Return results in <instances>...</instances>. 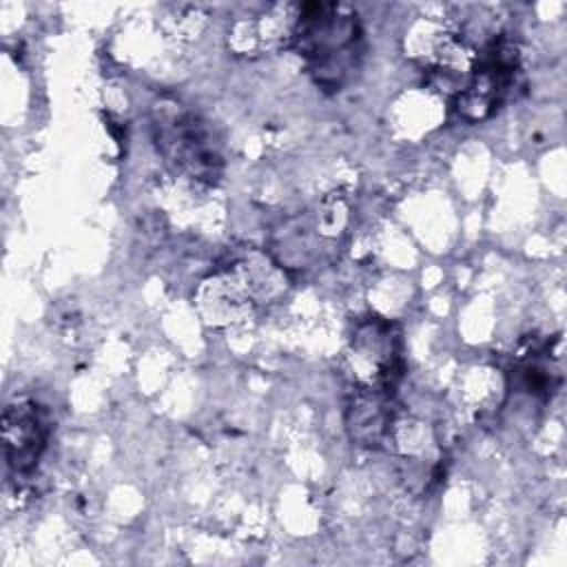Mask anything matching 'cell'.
<instances>
[{"label":"cell","instance_id":"obj_1","mask_svg":"<svg viewBox=\"0 0 567 567\" xmlns=\"http://www.w3.org/2000/svg\"><path fill=\"white\" fill-rule=\"evenodd\" d=\"M308 75L323 91H339L363 58V29L357 13L339 2H306L290 31Z\"/></svg>","mask_w":567,"mask_h":567},{"label":"cell","instance_id":"obj_2","mask_svg":"<svg viewBox=\"0 0 567 567\" xmlns=\"http://www.w3.org/2000/svg\"><path fill=\"white\" fill-rule=\"evenodd\" d=\"M153 140L159 155L177 173L215 184L224 171V157L210 126L175 100H159L153 106Z\"/></svg>","mask_w":567,"mask_h":567},{"label":"cell","instance_id":"obj_3","mask_svg":"<svg viewBox=\"0 0 567 567\" xmlns=\"http://www.w3.org/2000/svg\"><path fill=\"white\" fill-rule=\"evenodd\" d=\"M520 78V51L507 38H494L472 64V78L461 89L456 106L470 120H485L498 111L514 93Z\"/></svg>","mask_w":567,"mask_h":567},{"label":"cell","instance_id":"obj_4","mask_svg":"<svg viewBox=\"0 0 567 567\" xmlns=\"http://www.w3.org/2000/svg\"><path fill=\"white\" fill-rule=\"evenodd\" d=\"M49 419L33 401L7 405L2 414L4 461L13 474H31L47 447Z\"/></svg>","mask_w":567,"mask_h":567},{"label":"cell","instance_id":"obj_5","mask_svg":"<svg viewBox=\"0 0 567 567\" xmlns=\"http://www.w3.org/2000/svg\"><path fill=\"white\" fill-rule=\"evenodd\" d=\"M390 392L363 385L354 392V399L348 405V430L352 441L361 445H379L390 427Z\"/></svg>","mask_w":567,"mask_h":567}]
</instances>
